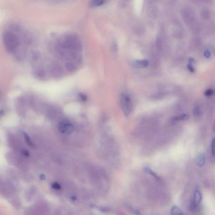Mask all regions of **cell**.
Listing matches in <instances>:
<instances>
[{"instance_id":"6da1fadb","label":"cell","mask_w":215,"mask_h":215,"mask_svg":"<svg viewBox=\"0 0 215 215\" xmlns=\"http://www.w3.org/2000/svg\"><path fill=\"white\" fill-rule=\"evenodd\" d=\"M3 41L7 50L11 53L16 51L19 45L18 36L13 32L7 31L4 34Z\"/></svg>"},{"instance_id":"7a4b0ae2","label":"cell","mask_w":215,"mask_h":215,"mask_svg":"<svg viewBox=\"0 0 215 215\" xmlns=\"http://www.w3.org/2000/svg\"><path fill=\"white\" fill-rule=\"evenodd\" d=\"M120 106L125 116H128L132 110L131 100L127 94L122 93L120 95Z\"/></svg>"},{"instance_id":"3957f363","label":"cell","mask_w":215,"mask_h":215,"mask_svg":"<svg viewBox=\"0 0 215 215\" xmlns=\"http://www.w3.org/2000/svg\"><path fill=\"white\" fill-rule=\"evenodd\" d=\"M57 128L61 133L69 135L73 132L74 126L69 121L63 120L58 123Z\"/></svg>"},{"instance_id":"277c9868","label":"cell","mask_w":215,"mask_h":215,"mask_svg":"<svg viewBox=\"0 0 215 215\" xmlns=\"http://www.w3.org/2000/svg\"><path fill=\"white\" fill-rule=\"evenodd\" d=\"M202 200V195L201 192L199 189H196L193 193L191 205H190L192 211L196 212L198 211Z\"/></svg>"},{"instance_id":"5b68a950","label":"cell","mask_w":215,"mask_h":215,"mask_svg":"<svg viewBox=\"0 0 215 215\" xmlns=\"http://www.w3.org/2000/svg\"><path fill=\"white\" fill-rule=\"evenodd\" d=\"M206 161V155L204 153H200L198 154L196 158V164L199 167H204Z\"/></svg>"},{"instance_id":"8992f818","label":"cell","mask_w":215,"mask_h":215,"mask_svg":"<svg viewBox=\"0 0 215 215\" xmlns=\"http://www.w3.org/2000/svg\"><path fill=\"white\" fill-rule=\"evenodd\" d=\"M51 71L52 75L55 77H59L61 75L62 73V70L61 67L59 65L57 64H53L51 67Z\"/></svg>"},{"instance_id":"52a82bcc","label":"cell","mask_w":215,"mask_h":215,"mask_svg":"<svg viewBox=\"0 0 215 215\" xmlns=\"http://www.w3.org/2000/svg\"><path fill=\"white\" fill-rule=\"evenodd\" d=\"M189 116L188 114H180L176 117H174L172 119V121L173 122H178V121H186L189 119Z\"/></svg>"},{"instance_id":"ba28073f","label":"cell","mask_w":215,"mask_h":215,"mask_svg":"<svg viewBox=\"0 0 215 215\" xmlns=\"http://www.w3.org/2000/svg\"><path fill=\"white\" fill-rule=\"evenodd\" d=\"M193 114L195 118H199L201 117L202 114L201 108L199 105H197L194 106L193 110Z\"/></svg>"},{"instance_id":"9c48e42d","label":"cell","mask_w":215,"mask_h":215,"mask_svg":"<svg viewBox=\"0 0 215 215\" xmlns=\"http://www.w3.org/2000/svg\"><path fill=\"white\" fill-rule=\"evenodd\" d=\"M135 64L138 67H146L149 65V62L146 60H137L135 62Z\"/></svg>"},{"instance_id":"30bf717a","label":"cell","mask_w":215,"mask_h":215,"mask_svg":"<svg viewBox=\"0 0 215 215\" xmlns=\"http://www.w3.org/2000/svg\"><path fill=\"white\" fill-rule=\"evenodd\" d=\"M171 215H184L181 209L177 206H173L171 209Z\"/></svg>"},{"instance_id":"8fae6325","label":"cell","mask_w":215,"mask_h":215,"mask_svg":"<svg viewBox=\"0 0 215 215\" xmlns=\"http://www.w3.org/2000/svg\"><path fill=\"white\" fill-rule=\"evenodd\" d=\"M104 1L102 0H95L90 2V5L93 7L99 6L104 4Z\"/></svg>"},{"instance_id":"7c38bea8","label":"cell","mask_w":215,"mask_h":215,"mask_svg":"<svg viewBox=\"0 0 215 215\" xmlns=\"http://www.w3.org/2000/svg\"><path fill=\"white\" fill-rule=\"evenodd\" d=\"M144 170L145 171V172H146L147 173L150 174L151 175V176H152V177H154L155 179L157 180H160V178H159V177H158V176L156 174H155V172H152V171L151 170V169H149V168H145Z\"/></svg>"},{"instance_id":"4fadbf2b","label":"cell","mask_w":215,"mask_h":215,"mask_svg":"<svg viewBox=\"0 0 215 215\" xmlns=\"http://www.w3.org/2000/svg\"><path fill=\"white\" fill-rule=\"evenodd\" d=\"M24 136L25 141L27 142V144L30 146H33V144L32 143V142H31V140H30V137H29L28 134L26 133H24Z\"/></svg>"},{"instance_id":"5bb4252c","label":"cell","mask_w":215,"mask_h":215,"mask_svg":"<svg viewBox=\"0 0 215 215\" xmlns=\"http://www.w3.org/2000/svg\"><path fill=\"white\" fill-rule=\"evenodd\" d=\"M211 151L212 155L215 157V137L212 139L211 142Z\"/></svg>"},{"instance_id":"9a60e30c","label":"cell","mask_w":215,"mask_h":215,"mask_svg":"<svg viewBox=\"0 0 215 215\" xmlns=\"http://www.w3.org/2000/svg\"><path fill=\"white\" fill-rule=\"evenodd\" d=\"M21 154L26 157H29L30 156V152L28 150H26L24 149L21 151Z\"/></svg>"},{"instance_id":"2e32d148","label":"cell","mask_w":215,"mask_h":215,"mask_svg":"<svg viewBox=\"0 0 215 215\" xmlns=\"http://www.w3.org/2000/svg\"><path fill=\"white\" fill-rule=\"evenodd\" d=\"M213 93L214 92L212 90H208L205 92V95L206 96H210L213 94Z\"/></svg>"},{"instance_id":"e0dca14e","label":"cell","mask_w":215,"mask_h":215,"mask_svg":"<svg viewBox=\"0 0 215 215\" xmlns=\"http://www.w3.org/2000/svg\"><path fill=\"white\" fill-rule=\"evenodd\" d=\"M79 96H80L81 100H83V101H86L87 100V96L84 94L80 93Z\"/></svg>"},{"instance_id":"ac0fdd59","label":"cell","mask_w":215,"mask_h":215,"mask_svg":"<svg viewBox=\"0 0 215 215\" xmlns=\"http://www.w3.org/2000/svg\"><path fill=\"white\" fill-rule=\"evenodd\" d=\"M130 209H131V211L133 213V214H135L137 215H140V212H139L138 211H137V210H136V209H133V208H130Z\"/></svg>"},{"instance_id":"d6986e66","label":"cell","mask_w":215,"mask_h":215,"mask_svg":"<svg viewBox=\"0 0 215 215\" xmlns=\"http://www.w3.org/2000/svg\"><path fill=\"white\" fill-rule=\"evenodd\" d=\"M213 131H214V132L215 133V120L214 122V125H213Z\"/></svg>"}]
</instances>
